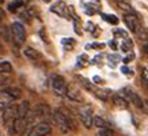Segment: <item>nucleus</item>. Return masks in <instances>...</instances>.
<instances>
[{
	"mask_svg": "<svg viewBox=\"0 0 148 136\" xmlns=\"http://www.w3.org/2000/svg\"><path fill=\"white\" fill-rule=\"evenodd\" d=\"M141 83L144 85L148 84V68H144L141 72Z\"/></svg>",
	"mask_w": 148,
	"mask_h": 136,
	"instance_id": "obj_25",
	"label": "nucleus"
},
{
	"mask_svg": "<svg viewBox=\"0 0 148 136\" xmlns=\"http://www.w3.org/2000/svg\"><path fill=\"white\" fill-rule=\"evenodd\" d=\"M20 89L16 87H5V88L0 89V111L11 106L15 100L20 98Z\"/></svg>",
	"mask_w": 148,
	"mask_h": 136,
	"instance_id": "obj_2",
	"label": "nucleus"
},
{
	"mask_svg": "<svg viewBox=\"0 0 148 136\" xmlns=\"http://www.w3.org/2000/svg\"><path fill=\"white\" fill-rule=\"evenodd\" d=\"M23 5H24V1H23V0H14V1H11V3L8 4L7 8L10 12H17L19 8H23Z\"/></svg>",
	"mask_w": 148,
	"mask_h": 136,
	"instance_id": "obj_17",
	"label": "nucleus"
},
{
	"mask_svg": "<svg viewBox=\"0 0 148 136\" xmlns=\"http://www.w3.org/2000/svg\"><path fill=\"white\" fill-rule=\"evenodd\" d=\"M99 136H116V133L114 129L107 127V128H99Z\"/></svg>",
	"mask_w": 148,
	"mask_h": 136,
	"instance_id": "obj_23",
	"label": "nucleus"
},
{
	"mask_svg": "<svg viewBox=\"0 0 148 136\" xmlns=\"http://www.w3.org/2000/svg\"><path fill=\"white\" fill-rule=\"evenodd\" d=\"M132 47H134V43H132V40H130V39H124V41L121 43L120 48H121V51L124 52H130L132 49Z\"/></svg>",
	"mask_w": 148,
	"mask_h": 136,
	"instance_id": "obj_20",
	"label": "nucleus"
},
{
	"mask_svg": "<svg viewBox=\"0 0 148 136\" xmlns=\"http://www.w3.org/2000/svg\"><path fill=\"white\" fill-rule=\"evenodd\" d=\"M101 17H103L107 23L114 24V25L119 23V19H117V16H115V15H106V14H103V15H101Z\"/></svg>",
	"mask_w": 148,
	"mask_h": 136,
	"instance_id": "obj_22",
	"label": "nucleus"
},
{
	"mask_svg": "<svg viewBox=\"0 0 148 136\" xmlns=\"http://www.w3.org/2000/svg\"><path fill=\"white\" fill-rule=\"evenodd\" d=\"M145 106H147V108H148V100H145Z\"/></svg>",
	"mask_w": 148,
	"mask_h": 136,
	"instance_id": "obj_40",
	"label": "nucleus"
},
{
	"mask_svg": "<svg viewBox=\"0 0 148 136\" xmlns=\"http://www.w3.org/2000/svg\"><path fill=\"white\" fill-rule=\"evenodd\" d=\"M123 93H124V99H125L128 103L134 104V106L138 107V108H141V109L144 108V104H143V100H141V98L134 91V89L125 87V88L123 89Z\"/></svg>",
	"mask_w": 148,
	"mask_h": 136,
	"instance_id": "obj_8",
	"label": "nucleus"
},
{
	"mask_svg": "<svg viewBox=\"0 0 148 136\" xmlns=\"http://www.w3.org/2000/svg\"><path fill=\"white\" fill-rule=\"evenodd\" d=\"M29 112V102L24 100L23 103H20L19 106H17V113H16V117L19 119H25Z\"/></svg>",
	"mask_w": 148,
	"mask_h": 136,
	"instance_id": "obj_13",
	"label": "nucleus"
},
{
	"mask_svg": "<svg viewBox=\"0 0 148 136\" xmlns=\"http://www.w3.org/2000/svg\"><path fill=\"white\" fill-rule=\"evenodd\" d=\"M52 119L55 122V124L58 126V128L62 131L63 133H68L73 129V123L71 120L68 113H66L63 109L58 108L52 112Z\"/></svg>",
	"mask_w": 148,
	"mask_h": 136,
	"instance_id": "obj_1",
	"label": "nucleus"
},
{
	"mask_svg": "<svg viewBox=\"0 0 148 136\" xmlns=\"http://www.w3.org/2000/svg\"><path fill=\"white\" fill-rule=\"evenodd\" d=\"M87 28H88L87 31H90V32H93V30H96V25H95V24H92V23L90 21V23L87 24Z\"/></svg>",
	"mask_w": 148,
	"mask_h": 136,
	"instance_id": "obj_33",
	"label": "nucleus"
},
{
	"mask_svg": "<svg viewBox=\"0 0 148 136\" xmlns=\"http://www.w3.org/2000/svg\"><path fill=\"white\" fill-rule=\"evenodd\" d=\"M51 11L53 14L59 15V16H62V17H67V19H69L71 16L75 15L73 7H71V5L68 7L64 1H56V3L51 7Z\"/></svg>",
	"mask_w": 148,
	"mask_h": 136,
	"instance_id": "obj_5",
	"label": "nucleus"
},
{
	"mask_svg": "<svg viewBox=\"0 0 148 136\" xmlns=\"http://www.w3.org/2000/svg\"><path fill=\"white\" fill-rule=\"evenodd\" d=\"M86 48L88 49V48H104V44H97V43H95V44H92V45H86Z\"/></svg>",
	"mask_w": 148,
	"mask_h": 136,
	"instance_id": "obj_31",
	"label": "nucleus"
},
{
	"mask_svg": "<svg viewBox=\"0 0 148 136\" xmlns=\"http://www.w3.org/2000/svg\"><path fill=\"white\" fill-rule=\"evenodd\" d=\"M93 82H96V83L99 82V83H101V82H103V80H101V79H100L99 76H95V78H93Z\"/></svg>",
	"mask_w": 148,
	"mask_h": 136,
	"instance_id": "obj_37",
	"label": "nucleus"
},
{
	"mask_svg": "<svg viewBox=\"0 0 148 136\" xmlns=\"http://www.w3.org/2000/svg\"><path fill=\"white\" fill-rule=\"evenodd\" d=\"M39 35H40V38L43 39V41L44 43H48V36H47V32H45V28H41L40 31H39Z\"/></svg>",
	"mask_w": 148,
	"mask_h": 136,
	"instance_id": "obj_27",
	"label": "nucleus"
},
{
	"mask_svg": "<svg viewBox=\"0 0 148 136\" xmlns=\"http://www.w3.org/2000/svg\"><path fill=\"white\" fill-rule=\"evenodd\" d=\"M77 79H79L80 84L84 87V88L87 89V91H91V92H96V88H95V85L92 84V83L88 80L87 78H83V76H77Z\"/></svg>",
	"mask_w": 148,
	"mask_h": 136,
	"instance_id": "obj_16",
	"label": "nucleus"
},
{
	"mask_svg": "<svg viewBox=\"0 0 148 136\" xmlns=\"http://www.w3.org/2000/svg\"><path fill=\"white\" fill-rule=\"evenodd\" d=\"M0 52H3V44L0 43Z\"/></svg>",
	"mask_w": 148,
	"mask_h": 136,
	"instance_id": "obj_38",
	"label": "nucleus"
},
{
	"mask_svg": "<svg viewBox=\"0 0 148 136\" xmlns=\"http://www.w3.org/2000/svg\"><path fill=\"white\" fill-rule=\"evenodd\" d=\"M66 96L76 103H84V96H83L82 91L79 89V87L73 83L71 84H67V89H66Z\"/></svg>",
	"mask_w": 148,
	"mask_h": 136,
	"instance_id": "obj_7",
	"label": "nucleus"
},
{
	"mask_svg": "<svg viewBox=\"0 0 148 136\" xmlns=\"http://www.w3.org/2000/svg\"><path fill=\"white\" fill-rule=\"evenodd\" d=\"M0 23H1V19H0Z\"/></svg>",
	"mask_w": 148,
	"mask_h": 136,
	"instance_id": "obj_42",
	"label": "nucleus"
},
{
	"mask_svg": "<svg viewBox=\"0 0 148 136\" xmlns=\"http://www.w3.org/2000/svg\"><path fill=\"white\" fill-rule=\"evenodd\" d=\"M43 1H45V3H49V1H51V0H43Z\"/></svg>",
	"mask_w": 148,
	"mask_h": 136,
	"instance_id": "obj_39",
	"label": "nucleus"
},
{
	"mask_svg": "<svg viewBox=\"0 0 148 136\" xmlns=\"http://www.w3.org/2000/svg\"><path fill=\"white\" fill-rule=\"evenodd\" d=\"M12 72V65L10 61H0V73L8 75Z\"/></svg>",
	"mask_w": 148,
	"mask_h": 136,
	"instance_id": "obj_19",
	"label": "nucleus"
},
{
	"mask_svg": "<svg viewBox=\"0 0 148 136\" xmlns=\"http://www.w3.org/2000/svg\"><path fill=\"white\" fill-rule=\"evenodd\" d=\"M96 96L99 99H101V100H104V102H107V100H110V91H106V89H96Z\"/></svg>",
	"mask_w": 148,
	"mask_h": 136,
	"instance_id": "obj_21",
	"label": "nucleus"
},
{
	"mask_svg": "<svg viewBox=\"0 0 148 136\" xmlns=\"http://www.w3.org/2000/svg\"><path fill=\"white\" fill-rule=\"evenodd\" d=\"M143 49H144V54L148 55V41H145V44L143 45Z\"/></svg>",
	"mask_w": 148,
	"mask_h": 136,
	"instance_id": "obj_35",
	"label": "nucleus"
},
{
	"mask_svg": "<svg viewBox=\"0 0 148 136\" xmlns=\"http://www.w3.org/2000/svg\"><path fill=\"white\" fill-rule=\"evenodd\" d=\"M112 103L121 109H127L128 107H130V103H128L123 96L119 95V93H114V95H112Z\"/></svg>",
	"mask_w": 148,
	"mask_h": 136,
	"instance_id": "obj_14",
	"label": "nucleus"
},
{
	"mask_svg": "<svg viewBox=\"0 0 148 136\" xmlns=\"http://www.w3.org/2000/svg\"><path fill=\"white\" fill-rule=\"evenodd\" d=\"M124 23H125V25L128 27V30H131V32H134V34H138L139 30L141 28L138 15L125 14L124 15Z\"/></svg>",
	"mask_w": 148,
	"mask_h": 136,
	"instance_id": "obj_10",
	"label": "nucleus"
},
{
	"mask_svg": "<svg viewBox=\"0 0 148 136\" xmlns=\"http://www.w3.org/2000/svg\"><path fill=\"white\" fill-rule=\"evenodd\" d=\"M23 54H24V56H25L27 59H29V60H34V61L40 60V59L43 58L40 52H39L38 49L32 48V47H25L24 51H23Z\"/></svg>",
	"mask_w": 148,
	"mask_h": 136,
	"instance_id": "obj_12",
	"label": "nucleus"
},
{
	"mask_svg": "<svg viewBox=\"0 0 148 136\" xmlns=\"http://www.w3.org/2000/svg\"><path fill=\"white\" fill-rule=\"evenodd\" d=\"M51 88L55 95L66 96V89H67L66 79L60 75H53L51 78Z\"/></svg>",
	"mask_w": 148,
	"mask_h": 136,
	"instance_id": "obj_4",
	"label": "nucleus"
},
{
	"mask_svg": "<svg viewBox=\"0 0 148 136\" xmlns=\"http://www.w3.org/2000/svg\"><path fill=\"white\" fill-rule=\"evenodd\" d=\"M62 43L64 44V47L67 48V49H72V47L75 45V40H73L72 38H68V39H63Z\"/></svg>",
	"mask_w": 148,
	"mask_h": 136,
	"instance_id": "obj_24",
	"label": "nucleus"
},
{
	"mask_svg": "<svg viewBox=\"0 0 148 136\" xmlns=\"http://www.w3.org/2000/svg\"><path fill=\"white\" fill-rule=\"evenodd\" d=\"M8 82V78L4 73H0V84H4V83Z\"/></svg>",
	"mask_w": 148,
	"mask_h": 136,
	"instance_id": "obj_32",
	"label": "nucleus"
},
{
	"mask_svg": "<svg viewBox=\"0 0 148 136\" xmlns=\"http://www.w3.org/2000/svg\"><path fill=\"white\" fill-rule=\"evenodd\" d=\"M11 34H12V39H14L15 44L21 45L25 41V30L24 25L21 23H14L11 25Z\"/></svg>",
	"mask_w": 148,
	"mask_h": 136,
	"instance_id": "obj_6",
	"label": "nucleus"
},
{
	"mask_svg": "<svg viewBox=\"0 0 148 136\" xmlns=\"http://www.w3.org/2000/svg\"><path fill=\"white\" fill-rule=\"evenodd\" d=\"M16 113H17V106H15V104H11L7 108L3 109V122L5 124V128H7L10 135H14L12 133V126H14V122L16 119Z\"/></svg>",
	"mask_w": 148,
	"mask_h": 136,
	"instance_id": "obj_3",
	"label": "nucleus"
},
{
	"mask_svg": "<svg viewBox=\"0 0 148 136\" xmlns=\"http://www.w3.org/2000/svg\"><path fill=\"white\" fill-rule=\"evenodd\" d=\"M108 59H110V60H115V63H116V61L120 60V56H117V55H110Z\"/></svg>",
	"mask_w": 148,
	"mask_h": 136,
	"instance_id": "obj_34",
	"label": "nucleus"
},
{
	"mask_svg": "<svg viewBox=\"0 0 148 136\" xmlns=\"http://www.w3.org/2000/svg\"><path fill=\"white\" fill-rule=\"evenodd\" d=\"M4 16H5V12L3 11V8H0V19H4Z\"/></svg>",
	"mask_w": 148,
	"mask_h": 136,
	"instance_id": "obj_36",
	"label": "nucleus"
},
{
	"mask_svg": "<svg viewBox=\"0 0 148 136\" xmlns=\"http://www.w3.org/2000/svg\"><path fill=\"white\" fill-rule=\"evenodd\" d=\"M134 59H135V55L131 52V54L127 55V56H125V58L123 59V63H124V64H128V63H130V61H132Z\"/></svg>",
	"mask_w": 148,
	"mask_h": 136,
	"instance_id": "obj_28",
	"label": "nucleus"
},
{
	"mask_svg": "<svg viewBox=\"0 0 148 136\" xmlns=\"http://www.w3.org/2000/svg\"><path fill=\"white\" fill-rule=\"evenodd\" d=\"M117 7L119 10H121L124 14H132V15H136V11L134 10L130 1H117Z\"/></svg>",
	"mask_w": 148,
	"mask_h": 136,
	"instance_id": "obj_15",
	"label": "nucleus"
},
{
	"mask_svg": "<svg viewBox=\"0 0 148 136\" xmlns=\"http://www.w3.org/2000/svg\"><path fill=\"white\" fill-rule=\"evenodd\" d=\"M110 47L112 48V49H114V51H117V43H116V40H111L110 41Z\"/></svg>",
	"mask_w": 148,
	"mask_h": 136,
	"instance_id": "obj_30",
	"label": "nucleus"
},
{
	"mask_svg": "<svg viewBox=\"0 0 148 136\" xmlns=\"http://www.w3.org/2000/svg\"><path fill=\"white\" fill-rule=\"evenodd\" d=\"M92 126H96L97 128H107V127H110V124H108L103 117L96 116V117H93V120H92Z\"/></svg>",
	"mask_w": 148,
	"mask_h": 136,
	"instance_id": "obj_18",
	"label": "nucleus"
},
{
	"mask_svg": "<svg viewBox=\"0 0 148 136\" xmlns=\"http://www.w3.org/2000/svg\"><path fill=\"white\" fill-rule=\"evenodd\" d=\"M0 136H1V135H0Z\"/></svg>",
	"mask_w": 148,
	"mask_h": 136,
	"instance_id": "obj_43",
	"label": "nucleus"
},
{
	"mask_svg": "<svg viewBox=\"0 0 148 136\" xmlns=\"http://www.w3.org/2000/svg\"><path fill=\"white\" fill-rule=\"evenodd\" d=\"M121 71H123V73L124 75H134V72H132V69H130V68H127V67H123L121 68Z\"/></svg>",
	"mask_w": 148,
	"mask_h": 136,
	"instance_id": "obj_29",
	"label": "nucleus"
},
{
	"mask_svg": "<svg viewBox=\"0 0 148 136\" xmlns=\"http://www.w3.org/2000/svg\"><path fill=\"white\" fill-rule=\"evenodd\" d=\"M79 117L82 120L83 126L86 128H91L92 127V120H93V116H92V109L90 107H83V108L79 109Z\"/></svg>",
	"mask_w": 148,
	"mask_h": 136,
	"instance_id": "obj_11",
	"label": "nucleus"
},
{
	"mask_svg": "<svg viewBox=\"0 0 148 136\" xmlns=\"http://www.w3.org/2000/svg\"><path fill=\"white\" fill-rule=\"evenodd\" d=\"M116 1H128V0H116Z\"/></svg>",
	"mask_w": 148,
	"mask_h": 136,
	"instance_id": "obj_41",
	"label": "nucleus"
},
{
	"mask_svg": "<svg viewBox=\"0 0 148 136\" xmlns=\"http://www.w3.org/2000/svg\"><path fill=\"white\" fill-rule=\"evenodd\" d=\"M51 132V126L47 122H39L35 126H32L31 131L27 136H45Z\"/></svg>",
	"mask_w": 148,
	"mask_h": 136,
	"instance_id": "obj_9",
	"label": "nucleus"
},
{
	"mask_svg": "<svg viewBox=\"0 0 148 136\" xmlns=\"http://www.w3.org/2000/svg\"><path fill=\"white\" fill-rule=\"evenodd\" d=\"M114 35L115 36H120V38H123V39L128 38V34L125 32V31H123V30H114Z\"/></svg>",
	"mask_w": 148,
	"mask_h": 136,
	"instance_id": "obj_26",
	"label": "nucleus"
}]
</instances>
